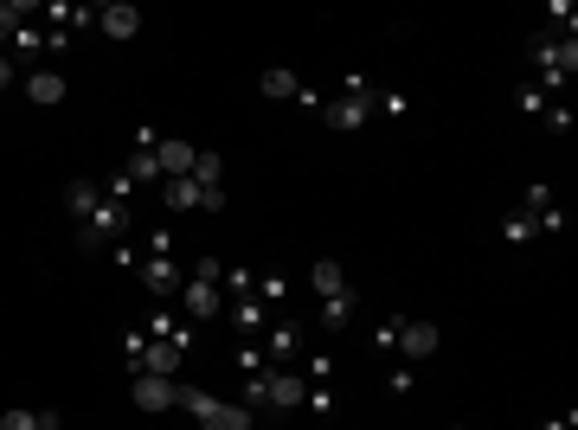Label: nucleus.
Returning <instances> with one entry per match:
<instances>
[{"label":"nucleus","mask_w":578,"mask_h":430,"mask_svg":"<svg viewBox=\"0 0 578 430\" xmlns=\"http://www.w3.org/2000/svg\"><path fill=\"white\" fill-rule=\"evenodd\" d=\"M180 366H187V341H180V334H155V341H142V353H135V373H155V379H174Z\"/></svg>","instance_id":"f257e3e1"},{"label":"nucleus","mask_w":578,"mask_h":430,"mask_svg":"<svg viewBox=\"0 0 578 430\" xmlns=\"http://www.w3.org/2000/svg\"><path fill=\"white\" fill-rule=\"evenodd\" d=\"M534 58L546 65V84H566L578 71V39H534Z\"/></svg>","instance_id":"f03ea898"},{"label":"nucleus","mask_w":578,"mask_h":430,"mask_svg":"<svg viewBox=\"0 0 578 430\" xmlns=\"http://www.w3.org/2000/svg\"><path fill=\"white\" fill-rule=\"evenodd\" d=\"M322 122H328V129H341V135L367 122V90H360V78L347 84V97H334V103H328V110H322Z\"/></svg>","instance_id":"7ed1b4c3"},{"label":"nucleus","mask_w":578,"mask_h":430,"mask_svg":"<svg viewBox=\"0 0 578 430\" xmlns=\"http://www.w3.org/2000/svg\"><path fill=\"white\" fill-rule=\"evenodd\" d=\"M129 398H135V411H174V398H180V386H174V379H155V373H135V386H129Z\"/></svg>","instance_id":"20e7f679"},{"label":"nucleus","mask_w":578,"mask_h":430,"mask_svg":"<svg viewBox=\"0 0 578 430\" xmlns=\"http://www.w3.org/2000/svg\"><path fill=\"white\" fill-rule=\"evenodd\" d=\"M309 398V379L302 373H264V405L270 411H296Z\"/></svg>","instance_id":"39448f33"},{"label":"nucleus","mask_w":578,"mask_h":430,"mask_svg":"<svg viewBox=\"0 0 578 430\" xmlns=\"http://www.w3.org/2000/svg\"><path fill=\"white\" fill-rule=\"evenodd\" d=\"M392 328H399V347H405V360H431V353L444 347L437 321H392Z\"/></svg>","instance_id":"423d86ee"},{"label":"nucleus","mask_w":578,"mask_h":430,"mask_svg":"<svg viewBox=\"0 0 578 430\" xmlns=\"http://www.w3.org/2000/svg\"><path fill=\"white\" fill-rule=\"evenodd\" d=\"M116 232H123V206H116V199H103V206H97V212H90V219H84L78 244H84V251H97V244H110Z\"/></svg>","instance_id":"0eeeda50"},{"label":"nucleus","mask_w":578,"mask_h":430,"mask_svg":"<svg viewBox=\"0 0 578 430\" xmlns=\"http://www.w3.org/2000/svg\"><path fill=\"white\" fill-rule=\"evenodd\" d=\"M180 302H187V315H193V321H212V315L225 309V302H219V283H212V276H193V283H180Z\"/></svg>","instance_id":"6e6552de"},{"label":"nucleus","mask_w":578,"mask_h":430,"mask_svg":"<svg viewBox=\"0 0 578 430\" xmlns=\"http://www.w3.org/2000/svg\"><path fill=\"white\" fill-rule=\"evenodd\" d=\"M97 26H103V39H135L142 33V13H135L129 0H110V7L97 13Z\"/></svg>","instance_id":"1a4fd4ad"},{"label":"nucleus","mask_w":578,"mask_h":430,"mask_svg":"<svg viewBox=\"0 0 578 430\" xmlns=\"http://www.w3.org/2000/svg\"><path fill=\"white\" fill-rule=\"evenodd\" d=\"M193 155H200V148H193V142H180V135H167V142H155L161 180H174V174H193Z\"/></svg>","instance_id":"9d476101"},{"label":"nucleus","mask_w":578,"mask_h":430,"mask_svg":"<svg viewBox=\"0 0 578 430\" xmlns=\"http://www.w3.org/2000/svg\"><path fill=\"white\" fill-rule=\"evenodd\" d=\"M26 97H33L39 110H58V103H65V78H58V71H26Z\"/></svg>","instance_id":"9b49d317"},{"label":"nucleus","mask_w":578,"mask_h":430,"mask_svg":"<svg viewBox=\"0 0 578 430\" xmlns=\"http://www.w3.org/2000/svg\"><path fill=\"white\" fill-rule=\"evenodd\" d=\"M257 90H264L270 103H296L302 97V84H296V71H283V65H270V71H257Z\"/></svg>","instance_id":"f8f14e48"},{"label":"nucleus","mask_w":578,"mask_h":430,"mask_svg":"<svg viewBox=\"0 0 578 430\" xmlns=\"http://www.w3.org/2000/svg\"><path fill=\"white\" fill-rule=\"evenodd\" d=\"M142 283H148V296H180V270L167 264L161 251H155V257L142 264Z\"/></svg>","instance_id":"ddd939ff"},{"label":"nucleus","mask_w":578,"mask_h":430,"mask_svg":"<svg viewBox=\"0 0 578 430\" xmlns=\"http://www.w3.org/2000/svg\"><path fill=\"white\" fill-rule=\"evenodd\" d=\"M309 289H315V296H347V270L341 264H334V257H315V270H309Z\"/></svg>","instance_id":"4468645a"},{"label":"nucleus","mask_w":578,"mask_h":430,"mask_svg":"<svg viewBox=\"0 0 578 430\" xmlns=\"http://www.w3.org/2000/svg\"><path fill=\"white\" fill-rule=\"evenodd\" d=\"M103 206V193H97V180H71V187H65V212H71V219H90V212H97Z\"/></svg>","instance_id":"2eb2a0df"},{"label":"nucleus","mask_w":578,"mask_h":430,"mask_svg":"<svg viewBox=\"0 0 578 430\" xmlns=\"http://www.w3.org/2000/svg\"><path fill=\"white\" fill-rule=\"evenodd\" d=\"M200 424L206 430H251V405H225V398H212V411Z\"/></svg>","instance_id":"dca6fc26"},{"label":"nucleus","mask_w":578,"mask_h":430,"mask_svg":"<svg viewBox=\"0 0 578 430\" xmlns=\"http://www.w3.org/2000/svg\"><path fill=\"white\" fill-rule=\"evenodd\" d=\"M161 199H167V206H174V212H193V206H200V180H187V174L161 180Z\"/></svg>","instance_id":"f3484780"},{"label":"nucleus","mask_w":578,"mask_h":430,"mask_svg":"<svg viewBox=\"0 0 578 430\" xmlns=\"http://www.w3.org/2000/svg\"><path fill=\"white\" fill-rule=\"evenodd\" d=\"M219 174H225V155H219V148H200V155H193V174H187V180H200V187H219Z\"/></svg>","instance_id":"a211bd4d"},{"label":"nucleus","mask_w":578,"mask_h":430,"mask_svg":"<svg viewBox=\"0 0 578 430\" xmlns=\"http://www.w3.org/2000/svg\"><path fill=\"white\" fill-rule=\"evenodd\" d=\"M360 315V302H354V289H347V296H328L322 302V328H347V321Z\"/></svg>","instance_id":"6ab92c4d"},{"label":"nucleus","mask_w":578,"mask_h":430,"mask_svg":"<svg viewBox=\"0 0 578 430\" xmlns=\"http://www.w3.org/2000/svg\"><path fill=\"white\" fill-rule=\"evenodd\" d=\"M123 180H142V187H148V180H161V161H155V148H135V155H129V174Z\"/></svg>","instance_id":"aec40b11"},{"label":"nucleus","mask_w":578,"mask_h":430,"mask_svg":"<svg viewBox=\"0 0 578 430\" xmlns=\"http://www.w3.org/2000/svg\"><path fill=\"white\" fill-rule=\"evenodd\" d=\"M232 321L257 334V328H264V302H257V296H238V302H232Z\"/></svg>","instance_id":"412c9836"},{"label":"nucleus","mask_w":578,"mask_h":430,"mask_svg":"<svg viewBox=\"0 0 578 430\" xmlns=\"http://www.w3.org/2000/svg\"><path fill=\"white\" fill-rule=\"evenodd\" d=\"M501 238H508V244H527V238H534V219H527V212H508V219H501Z\"/></svg>","instance_id":"4be33fe9"},{"label":"nucleus","mask_w":578,"mask_h":430,"mask_svg":"<svg viewBox=\"0 0 578 430\" xmlns=\"http://www.w3.org/2000/svg\"><path fill=\"white\" fill-rule=\"evenodd\" d=\"M174 405H180V411H193V418H206V411H212V392H200V386H180Z\"/></svg>","instance_id":"5701e85b"},{"label":"nucleus","mask_w":578,"mask_h":430,"mask_svg":"<svg viewBox=\"0 0 578 430\" xmlns=\"http://www.w3.org/2000/svg\"><path fill=\"white\" fill-rule=\"evenodd\" d=\"M546 20H553L559 33L572 39V26H578V7H572V0H553V7H546Z\"/></svg>","instance_id":"b1692460"},{"label":"nucleus","mask_w":578,"mask_h":430,"mask_svg":"<svg viewBox=\"0 0 578 430\" xmlns=\"http://www.w3.org/2000/svg\"><path fill=\"white\" fill-rule=\"evenodd\" d=\"M0 430H39V411H26V405L0 411Z\"/></svg>","instance_id":"393cba45"},{"label":"nucleus","mask_w":578,"mask_h":430,"mask_svg":"<svg viewBox=\"0 0 578 430\" xmlns=\"http://www.w3.org/2000/svg\"><path fill=\"white\" fill-rule=\"evenodd\" d=\"M200 206L206 212H225V187H200Z\"/></svg>","instance_id":"a878e982"},{"label":"nucleus","mask_w":578,"mask_h":430,"mask_svg":"<svg viewBox=\"0 0 578 430\" xmlns=\"http://www.w3.org/2000/svg\"><path fill=\"white\" fill-rule=\"evenodd\" d=\"M7 78H13V65H7V58H0V90H7Z\"/></svg>","instance_id":"bb28decb"},{"label":"nucleus","mask_w":578,"mask_h":430,"mask_svg":"<svg viewBox=\"0 0 578 430\" xmlns=\"http://www.w3.org/2000/svg\"><path fill=\"white\" fill-rule=\"evenodd\" d=\"M39 430H58V418H39Z\"/></svg>","instance_id":"cd10ccee"}]
</instances>
